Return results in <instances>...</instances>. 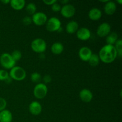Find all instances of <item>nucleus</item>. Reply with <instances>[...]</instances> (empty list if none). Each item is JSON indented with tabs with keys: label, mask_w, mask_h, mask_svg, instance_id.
<instances>
[{
	"label": "nucleus",
	"mask_w": 122,
	"mask_h": 122,
	"mask_svg": "<svg viewBox=\"0 0 122 122\" xmlns=\"http://www.w3.org/2000/svg\"><path fill=\"white\" fill-rule=\"evenodd\" d=\"M7 107V101L3 98L0 97V112L5 109Z\"/></svg>",
	"instance_id": "27"
},
{
	"label": "nucleus",
	"mask_w": 122,
	"mask_h": 122,
	"mask_svg": "<svg viewBox=\"0 0 122 122\" xmlns=\"http://www.w3.org/2000/svg\"><path fill=\"white\" fill-rule=\"evenodd\" d=\"M16 62L13 59L10 54L4 52L0 56V64L4 69H11L15 66Z\"/></svg>",
	"instance_id": "3"
},
{
	"label": "nucleus",
	"mask_w": 122,
	"mask_h": 122,
	"mask_svg": "<svg viewBox=\"0 0 122 122\" xmlns=\"http://www.w3.org/2000/svg\"><path fill=\"white\" fill-rule=\"evenodd\" d=\"M51 80H52V79H51V76L49 75H45V76H44V77H43V81H44V83L45 85H46V83H50V82H51Z\"/></svg>",
	"instance_id": "30"
},
{
	"label": "nucleus",
	"mask_w": 122,
	"mask_h": 122,
	"mask_svg": "<svg viewBox=\"0 0 122 122\" xmlns=\"http://www.w3.org/2000/svg\"><path fill=\"white\" fill-rule=\"evenodd\" d=\"M48 93V88L44 83L36 84L33 89V95L37 99H42L46 97Z\"/></svg>",
	"instance_id": "6"
},
{
	"label": "nucleus",
	"mask_w": 122,
	"mask_h": 122,
	"mask_svg": "<svg viewBox=\"0 0 122 122\" xmlns=\"http://www.w3.org/2000/svg\"><path fill=\"white\" fill-rule=\"evenodd\" d=\"M51 8H52V10L54 12H59L60 11L61 7V5L59 4L56 2V3H54L51 5Z\"/></svg>",
	"instance_id": "29"
},
{
	"label": "nucleus",
	"mask_w": 122,
	"mask_h": 122,
	"mask_svg": "<svg viewBox=\"0 0 122 122\" xmlns=\"http://www.w3.org/2000/svg\"><path fill=\"white\" fill-rule=\"evenodd\" d=\"M117 2L119 4L121 5L122 4V0H117Z\"/></svg>",
	"instance_id": "36"
},
{
	"label": "nucleus",
	"mask_w": 122,
	"mask_h": 122,
	"mask_svg": "<svg viewBox=\"0 0 122 122\" xmlns=\"http://www.w3.org/2000/svg\"><path fill=\"white\" fill-rule=\"evenodd\" d=\"M31 48L36 53H44L46 49V43L42 38H36L31 43Z\"/></svg>",
	"instance_id": "4"
},
{
	"label": "nucleus",
	"mask_w": 122,
	"mask_h": 122,
	"mask_svg": "<svg viewBox=\"0 0 122 122\" xmlns=\"http://www.w3.org/2000/svg\"><path fill=\"white\" fill-rule=\"evenodd\" d=\"M32 22L36 26H43L48 20L47 15L43 12H36L32 16Z\"/></svg>",
	"instance_id": "7"
},
{
	"label": "nucleus",
	"mask_w": 122,
	"mask_h": 122,
	"mask_svg": "<svg viewBox=\"0 0 122 122\" xmlns=\"http://www.w3.org/2000/svg\"><path fill=\"white\" fill-rule=\"evenodd\" d=\"M12 80H13V79H12L11 78V77L9 76L8 78H7L5 80L4 82H5V83H10L11 82H12Z\"/></svg>",
	"instance_id": "32"
},
{
	"label": "nucleus",
	"mask_w": 122,
	"mask_h": 122,
	"mask_svg": "<svg viewBox=\"0 0 122 122\" xmlns=\"http://www.w3.org/2000/svg\"><path fill=\"white\" fill-rule=\"evenodd\" d=\"M100 60L99 58V56L97 54H92L90 58L88 60L89 65L91 66L92 67H96L100 63Z\"/></svg>",
	"instance_id": "21"
},
{
	"label": "nucleus",
	"mask_w": 122,
	"mask_h": 122,
	"mask_svg": "<svg viewBox=\"0 0 122 122\" xmlns=\"http://www.w3.org/2000/svg\"><path fill=\"white\" fill-rule=\"evenodd\" d=\"M79 29V24L75 20L70 21L66 26V30L69 34L75 33Z\"/></svg>",
	"instance_id": "17"
},
{
	"label": "nucleus",
	"mask_w": 122,
	"mask_h": 122,
	"mask_svg": "<svg viewBox=\"0 0 122 122\" xmlns=\"http://www.w3.org/2000/svg\"><path fill=\"white\" fill-rule=\"evenodd\" d=\"M13 115L8 110H4L0 112V122H11Z\"/></svg>",
	"instance_id": "16"
},
{
	"label": "nucleus",
	"mask_w": 122,
	"mask_h": 122,
	"mask_svg": "<svg viewBox=\"0 0 122 122\" xmlns=\"http://www.w3.org/2000/svg\"><path fill=\"white\" fill-rule=\"evenodd\" d=\"M45 57V55L44 53L39 54V58H40L41 59H44Z\"/></svg>",
	"instance_id": "34"
},
{
	"label": "nucleus",
	"mask_w": 122,
	"mask_h": 122,
	"mask_svg": "<svg viewBox=\"0 0 122 122\" xmlns=\"http://www.w3.org/2000/svg\"><path fill=\"white\" fill-rule=\"evenodd\" d=\"M60 2L61 4H63V5H65V4H68L69 1H68V0H64V1H61Z\"/></svg>",
	"instance_id": "35"
},
{
	"label": "nucleus",
	"mask_w": 122,
	"mask_h": 122,
	"mask_svg": "<svg viewBox=\"0 0 122 122\" xmlns=\"http://www.w3.org/2000/svg\"><path fill=\"white\" fill-rule=\"evenodd\" d=\"M23 23L26 26H29V25H30L32 22V17L29 16H25V17L22 20Z\"/></svg>",
	"instance_id": "28"
},
{
	"label": "nucleus",
	"mask_w": 122,
	"mask_h": 122,
	"mask_svg": "<svg viewBox=\"0 0 122 122\" xmlns=\"http://www.w3.org/2000/svg\"><path fill=\"white\" fill-rule=\"evenodd\" d=\"M88 17L91 20L97 21L100 20L102 17V12L99 8H92L88 13Z\"/></svg>",
	"instance_id": "15"
},
{
	"label": "nucleus",
	"mask_w": 122,
	"mask_h": 122,
	"mask_svg": "<svg viewBox=\"0 0 122 122\" xmlns=\"http://www.w3.org/2000/svg\"><path fill=\"white\" fill-rule=\"evenodd\" d=\"M1 2H2V3L4 4H7L10 3V0H1Z\"/></svg>",
	"instance_id": "33"
},
{
	"label": "nucleus",
	"mask_w": 122,
	"mask_h": 122,
	"mask_svg": "<svg viewBox=\"0 0 122 122\" xmlns=\"http://www.w3.org/2000/svg\"><path fill=\"white\" fill-rule=\"evenodd\" d=\"M98 55L100 61L106 64H110L117 58V52L114 45L106 44L100 49Z\"/></svg>",
	"instance_id": "1"
},
{
	"label": "nucleus",
	"mask_w": 122,
	"mask_h": 122,
	"mask_svg": "<svg viewBox=\"0 0 122 122\" xmlns=\"http://www.w3.org/2000/svg\"><path fill=\"white\" fill-rule=\"evenodd\" d=\"M61 27V21L56 17H52L48 19L46 23V29L49 32H57Z\"/></svg>",
	"instance_id": "5"
},
{
	"label": "nucleus",
	"mask_w": 122,
	"mask_h": 122,
	"mask_svg": "<svg viewBox=\"0 0 122 122\" xmlns=\"http://www.w3.org/2000/svg\"><path fill=\"white\" fill-rule=\"evenodd\" d=\"M10 55L11 56L13 59L14 60L15 62L20 60L21 58V57H22V54H21V52L17 50L13 51Z\"/></svg>",
	"instance_id": "24"
},
{
	"label": "nucleus",
	"mask_w": 122,
	"mask_h": 122,
	"mask_svg": "<svg viewBox=\"0 0 122 122\" xmlns=\"http://www.w3.org/2000/svg\"><path fill=\"white\" fill-rule=\"evenodd\" d=\"M116 50L117 52V56L121 58L122 56V41L121 39H119L114 45Z\"/></svg>",
	"instance_id": "23"
},
{
	"label": "nucleus",
	"mask_w": 122,
	"mask_h": 122,
	"mask_svg": "<svg viewBox=\"0 0 122 122\" xmlns=\"http://www.w3.org/2000/svg\"><path fill=\"white\" fill-rule=\"evenodd\" d=\"M9 77V73L6 70L1 69L0 70V81H5V80Z\"/></svg>",
	"instance_id": "26"
},
{
	"label": "nucleus",
	"mask_w": 122,
	"mask_h": 122,
	"mask_svg": "<svg viewBox=\"0 0 122 122\" xmlns=\"http://www.w3.org/2000/svg\"><path fill=\"white\" fill-rule=\"evenodd\" d=\"M79 97L83 102H89L93 98L92 92L89 89L85 88L80 91Z\"/></svg>",
	"instance_id": "13"
},
{
	"label": "nucleus",
	"mask_w": 122,
	"mask_h": 122,
	"mask_svg": "<svg viewBox=\"0 0 122 122\" xmlns=\"http://www.w3.org/2000/svg\"><path fill=\"white\" fill-rule=\"evenodd\" d=\"M10 4L13 9L19 11L25 7L26 2L25 0H11Z\"/></svg>",
	"instance_id": "18"
},
{
	"label": "nucleus",
	"mask_w": 122,
	"mask_h": 122,
	"mask_svg": "<svg viewBox=\"0 0 122 122\" xmlns=\"http://www.w3.org/2000/svg\"><path fill=\"white\" fill-rule=\"evenodd\" d=\"M119 36H118L117 33L116 32H110L108 35L106 36V41L107 44L108 45H114L115 43L119 39Z\"/></svg>",
	"instance_id": "20"
},
{
	"label": "nucleus",
	"mask_w": 122,
	"mask_h": 122,
	"mask_svg": "<svg viewBox=\"0 0 122 122\" xmlns=\"http://www.w3.org/2000/svg\"><path fill=\"white\" fill-rule=\"evenodd\" d=\"M79 57L83 61H88L91 56L92 54L91 50L88 46H82L79 50Z\"/></svg>",
	"instance_id": "10"
},
{
	"label": "nucleus",
	"mask_w": 122,
	"mask_h": 122,
	"mask_svg": "<svg viewBox=\"0 0 122 122\" xmlns=\"http://www.w3.org/2000/svg\"><path fill=\"white\" fill-rule=\"evenodd\" d=\"M42 106L38 101H32L29 106V112L32 115L38 116L42 112Z\"/></svg>",
	"instance_id": "12"
},
{
	"label": "nucleus",
	"mask_w": 122,
	"mask_h": 122,
	"mask_svg": "<svg viewBox=\"0 0 122 122\" xmlns=\"http://www.w3.org/2000/svg\"><path fill=\"white\" fill-rule=\"evenodd\" d=\"M111 32V26L107 22L100 24L97 30V34L99 37H106Z\"/></svg>",
	"instance_id": "9"
},
{
	"label": "nucleus",
	"mask_w": 122,
	"mask_h": 122,
	"mask_svg": "<svg viewBox=\"0 0 122 122\" xmlns=\"http://www.w3.org/2000/svg\"><path fill=\"white\" fill-rule=\"evenodd\" d=\"M41 79V75L38 72L33 73L30 76V79L32 82H33V83H37V84L40 83Z\"/></svg>",
	"instance_id": "25"
},
{
	"label": "nucleus",
	"mask_w": 122,
	"mask_h": 122,
	"mask_svg": "<svg viewBox=\"0 0 122 122\" xmlns=\"http://www.w3.org/2000/svg\"><path fill=\"white\" fill-rule=\"evenodd\" d=\"M26 11L30 15H33L35 13H36V6L35 4L33 2H30L26 5Z\"/></svg>",
	"instance_id": "22"
},
{
	"label": "nucleus",
	"mask_w": 122,
	"mask_h": 122,
	"mask_svg": "<svg viewBox=\"0 0 122 122\" xmlns=\"http://www.w3.org/2000/svg\"><path fill=\"white\" fill-rule=\"evenodd\" d=\"M117 9V5L114 2L109 1L106 3L104 7V12L106 14L108 15H112L114 14Z\"/></svg>",
	"instance_id": "14"
},
{
	"label": "nucleus",
	"mask_w": 122,
	"mask_h": 122,
	"mask_svg": "<svg viewBox=\"0 0 122 122\" xmlns=\"http://www.w3.org/2000/svg\"><path fill=\"white\" fill-rule=\"evenodd\" d=\"M76 36L79 40L87 41L91 36V32L87 27H81L76 32Z\"/></svg>",
	"instance_id": "11"
},
{
	"label": "nucleus",
	"mask_w": 122,
	"mask_h": 122,
	"mask_svg": "<svg viewBox=\"0 0 122 122\" xmlns=\"http://www.w3.org/2000/svg\"><path fill=\"white\" fill-rule=\"evenodd\" d=\"M61 14L64 17L70 18L74 16L76 13V8L70 4L63 5V7L61 8Z\"/></svg>",
	"instance_id": "8"
},
{
	"label": "nucleus",
	"mask_w": 122,
	"mask_h": 122,
	"mask_svg": "<svg viewBox=\"0 0 122 122\" xmlns=\"http://www.w3.org/2000/svg\"><path fill=\"white\" fill-rule=\"evenodd\" d=\"M9 76L13 80L21 81L25 79L26 76V72L23 68L20 66H14L10 70Z\"/></svg>",
	"instance_id": "2"
},
{
	"label": "nucleus",
	"mask_w": 122,
	"mask_h": 122,
	"mask_svg": "<svg viewBox=\"0 0 122 122\" xmlns=\"http://www.w3.org/2000/svg\"><path fill=\"white\" fill-rule=\"evenodd\" d=\"M57 2V0H44L43 1V2L45 4L48 5H52V4H54Z\"/></svg>",
	"instance_id": "31"
},
{
	"label": "nucleus",
	"mask_w": 122,
	"mask_h": 122,
	"mask_svg": "<svg viewBox=\"0 0 122 122\" xmlns=\"http://www.w3.org/2000/svg\"><path fill=\"white\" fill-rule=\"evenodd\" d=\"M51 52L56 55H59L63 52L64 51V46L63 44L59 42L54 43L51 48Z\"/></svg>",
	"instance_id": "19"
},
{
	"label": "nucleus",
	"mask_w": 122,
	"mask_h": 122,
	"mask_svg": "<svg viewBox=\"0 0 122 122\" xmlns=\"http://www.w3.org/2000/svg\"><path fill=\"white\" fill-rule=\"evenodd\" d=\"M108 1H109V0H104V1H100V2H106L107 3Z\"/></svg>",
	"instance_id": "37"
}]
</instances>
